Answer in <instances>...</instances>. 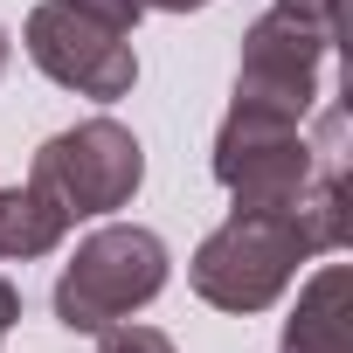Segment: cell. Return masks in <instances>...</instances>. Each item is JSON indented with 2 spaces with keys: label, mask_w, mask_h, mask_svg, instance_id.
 I'll use <instances>...</instances> for the list:
<instances>
[{
  "label": "cell",
  "mask_w": 353,
  "mask_h": 353,
  "mask_svg": "<svg viewBox=\"0 0 353 353\" xmlns=\"http://www.w3.org/2000/svg\"><path fill=\"white\" fill-rule=\"evenodd\" d=\"M339 243H346V188H339V166H325L291 208H236L215 236H201L188 277L201 305L250 319L284 298L305 256H325Z\"/></svg>",
  "instance_id": "6da1fadb"
},
{
  "label": "cell",
  "mask_w": 353,
  "mask_h": 353,
  "mask_svg": "<svg viewBox=\"0 0 353 353\" xmlns=\"http://www.w3.org/2000/svg\"><path fill=\"white\" fill-rule=\"evenodd\" d=\"M284 353H353V270L319 263L284 319Z\"/></svg>",
  "instance_id": "52a82bcc"
},
{
  "label": "cell",
  "mask_w": 353,
  "mask_h": 353,
  "mask_svg": "<svg viewBox=\"0 0 353 353\" xmlns=\"http://www.w3.org/2000/svg\"><path fill=\"white\" fill-rule=\"evenodd\" d=\"M325 166H339V152L319 159L305 145V132L270 111L229 104V118L215 132V181L236 194V208H291Z\"/></svg>",
  "instance_id": "5b68a950"
},
{
  "label": "cell",
  "mask_w": 353,
  "mask_h": 353,
  "mask_svg": "<svg viewBox=\"0 0 353 353\" xmlns=\"http://www.w3.org/2000/svg\"><path fill=\"white\" fill-rule=\"evenodd\" d=\"M0 70H8V28H0Z\"/></svg>",
  "instance_id": "7c38bea8"
},
{
  "label": "cell",
  "mask_w": 353,
  "mask_h": 353,
  "mask_svg": "<svg viewBox=\"0 0 353 353\" xmlns=\"http://www.w3.org/2000/svg\"><path fill=\"white\" fill-rule=\"evenodd\" d=\"M145 8H159V14H188V8H208V0H145Z\"/></svg>",
  "instance_id": "8fae6325"
},
{
  "label": "cell",
  "mask_w": 353,
  "mask_h": 353,
  "mask_svg": "<svg viewBox=\"0 0 353 353\" xmlns=\"http://www.w3.org/2000/svg\"><path fill=\"white\" fill-rule=\"evenodd\" d=\"M97 339H104V353H173V339H166L159 325H132V319L104 325Z\"/></svg>",
  "instance_id": "9c48e42d"
},
{
  "label": "cell",
  "mask_w": 353,
  "mask_h": 353,
  "mask_svg": "<svg viewBox=\"0 0 353 353\" xmlns=\"http://www.w3.org/2000/svg\"><path fill=\"white\" fill-rule=\"evenodd\" d=\"M70 236V208L49 194V188H0V256H14V263H28V256H49L56 243Z\"/></svg>",
  "instance_id": "ba28073f"
},
{
  "label": "cell",
  "mask_w": 353,
  "mask_h": 353,
  "mask_svg": "<svg viewBox=\"0 0 353 353\" xmlns=\"http://www.w3.org/2000/svg\"><path fill=\"white\" fill-rule=\"evenodd\" d=\"M21 49L28 63L77 90V97H97V104H118L132 83H139V56H132V35L104 14H90L83 0H42L21 28Z\"/></svg>",
  "instance_id": "277c9868"
},
{
  "label": "cell",
  "mask_w": 353,
  "mask_h": 353,
  "mask_svg": "<svg viewBox=\"0 0 353 353\" xmlns=\"http://www.w3.org/2000/svg\"><path fill=\"white\" fill-rule=\"evenodd\" d=\"M166 291V243L139 222H111L77 243V256L56 277V319L70 332H104L132 312H145Z\"/></svg>",
  "instance_id": "3957f363"
},
{
  "label": "cell",
  "mask_w": 353,
  "mask_h": 353,
  "mask_svg": "<svg viewBox=\"0 0 353 353\" xmlns=\"http://www.w3.org/2000/svg\"><path fill=\"white\" fill-rule=\"evenodd\" d=\"M14 319H21V291H14L8 277H0V339L14 332Z\"/></svg>",
  "instance_id": "30bf717a"
},
{
  "label": "cell",
  "mask_w": 353,
  "mask_h": 353,
  "mask_svg": "<svg viewBox=\"0 0 353 353\" xmlns=\"http://www.w3.org/2000/svg\"><path fill=\"white\" fill-rule=\"evenodd\" d=\"M28 181L49 188V194L70 208V222H77V215H111V208H125V201L139 194V181H145V145H139L132 125H118V118H83V125L56 132V139L35 152Z\"/></svg>",
  "instance_id": "8992f818"
},
{
  "label": "cell",
  "mask_w": 353,
  "mask_h": 353,
  "mask_svg": "<svg viewBox=\"0 0 353 353\" xmlns=\"http://www.w3.org/2000/svg\"><path fill=\"white\" fill-rule=\"evenodd\" d=\"M325 56H332V0H277L243 35L236 104L305 125L325 97Z\"/></svg>",
  "instance_id": "7a4b0ae2"
}]
</instances>
